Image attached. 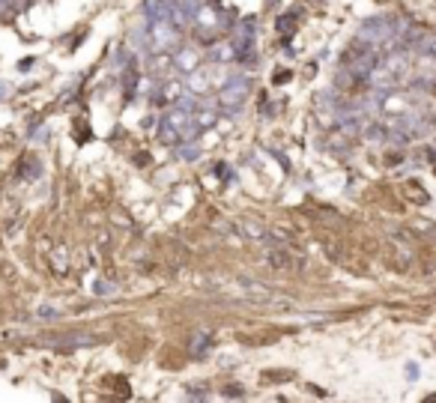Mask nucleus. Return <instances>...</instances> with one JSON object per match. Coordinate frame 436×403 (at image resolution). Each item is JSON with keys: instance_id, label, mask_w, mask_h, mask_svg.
Masks as SVG:
<instances>
[{"instance_id": "1", "label": "nucleus", "mask_w": 436, "mask_h": 403, "mask_svg": "<svg viewBox=\"0 0 436 403\" xmlns=\"http://www.w3.org/2000/svg\"><path fill=\"white\" fill-rule=\"evenodd\" d=\"M245 93H248V78H242V75H233L230 84L218 93V105H221V108H228V111H236V108L242 105Z\"/></svg>"}, {"instance_id": "2", "label": "nucleus", "mask_w": 436, "mask_h": 403, "mask_svg": "<svg viewBox=\"0 0 436 403\" xmlns=\"http://www.w3.org/2000/svg\"><path fill=\"white\" fill-rule=\"evenodd\" d=\"M236 57L245 63H254V21L248 18L239 30V39H236Z\"/></svg>"}, {"instance_id": "3", "label": "nucleus", "mask_w": 436, "mask_h": 403, "mask_svg": "<svg viewBox=\"0 0 436 403\" xmlns=\"http://www.w3.org/2000/svg\"><path fill=\"white\" fill-rule=\"evenodd\" d=\"M392 30H389V24L385 21H368L365 27H362V42H380V39H389Z\"/></svg>"}, {"instance_id": "4", "label": "nucleus", "mask_w": 436, "mask_h": 403, "mask_svg": "<svg viewBox=\"0 0 436 403\" xmlns=\"http://www.w3.org/2000/svg\"><path fill=\"white\" fill-rule=\"evenodd\" d=\"M153 39H156V48H170V45H173L177 33L170 30V21H156V27H153Z\"/></svg>"}, {"instance_id": "5", "label": "nucleus", "mask_w": 436, "mask_h": 403, "mask_svg": "<svg viewBox=\"0 0 436 403\" xmlns=\"http://www.w3.org/2000/svg\"><path fill=\"white\" fill-rule=\"evenodd\" d=\"M209 344H213V337H209V335H197L192 341V349L197 352V356H204V352L209 349Z\"/></svg>"}, {"instance_id": "6", "label": "nucleus", "mask_w": 436, "mask_h": 403, "mask_svg": "<svg viewBox=\"0 0 436 403\" xmlns=\"http://www.w3.org/2000/svg\"><path fill=\"white\" fill-rule=\"evenodd\" d=\"M194 123H197V132H204V129H209V125L216 123V114L213 111H204L201 117H194Z\"/></svg>"}, {"instance_id": "7", "label": "nucleus", "mask_w": 436, "mask_h": 403, "mask_svg": "<svg viewBox=\"0 0 436 403\" xmlns=\"http://www.w3.org/2000/svg\"><path fill=\"white\" fill-rule=\"evenodd\" d=\"M194 60H197L194 51H180V54H177V63H180L182 69H194Z\"/></svg>"}, {"instance_id": "8", "label": "nucleus", "mask_w": 436, "mask_h": 403, "mask_svg": "<svg viewBox=\"0 0 436 403\" xmlns=\"http://www.w3.org/2000/svg\"><path fill=\"white\" fill-rule=\"evenodd\" d=\"M269 263H272V266H275V269H284V266H287V257H284V254H269Z\"/></svg>"}, {"instance_id": "9", "label": "nucleus", "mask_w": 436, "mask_h": 403, "mask_svg": "<svg viewBox=\"0 0 436 403\" xmlns=\"http://www.w3.org/2000/svg\"><path fill=\"white\" fill-rule=\"evenodd\" d=\"M430 159H436V144H433V147H430Z\"/></svg>"}]
</instances>
